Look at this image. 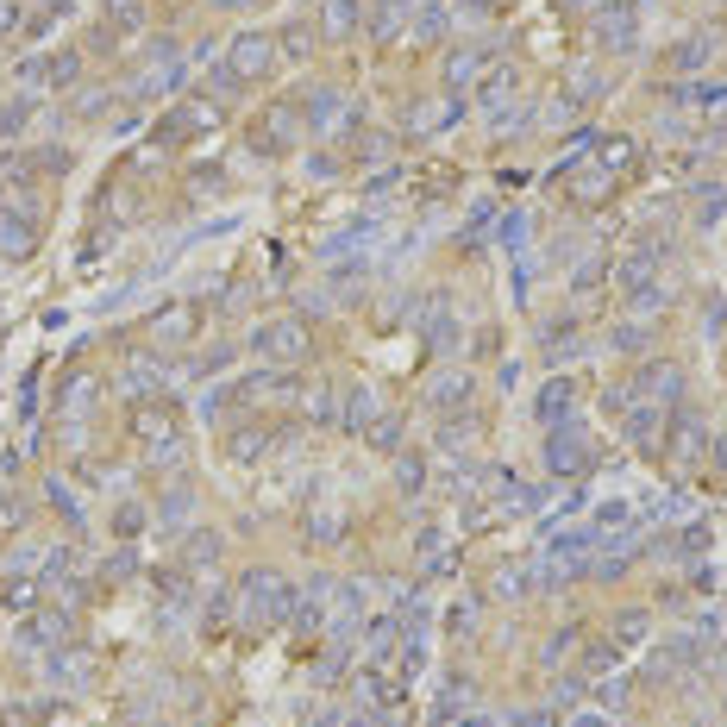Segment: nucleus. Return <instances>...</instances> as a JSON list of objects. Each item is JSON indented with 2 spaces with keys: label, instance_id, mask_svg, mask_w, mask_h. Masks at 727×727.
<instances>
[{
  "label": "nucleus",
  "instance_id": "1",
  "mask_svg": "<svg viewBox=\"0 0 727 727\" xmlns=\"http://www.w3.org/2000/svg\"><path fill=\"white\" fill-rule=\"evenodd\" d=\"M257 345H264L270 358H295V351H301V333H295V326H270V333L257 339Z\"/></svg>",
  "mask_w": 727,
  "mask_h": 727
},
{
  "label": "nucleus",
  "instance_id": "2",
  "mask_svg": "<svg viewBox=\"0 0 727 727\" xmlns=\"http://www.w3.org/2000/svg\"><path fill=\"white\" fill-rule=\"evenodd\" d=\"M464 727H483V721H464Z\"/></svg>",
  "mask_w": 727,
  "mask_h": 727
}]
</instances>
